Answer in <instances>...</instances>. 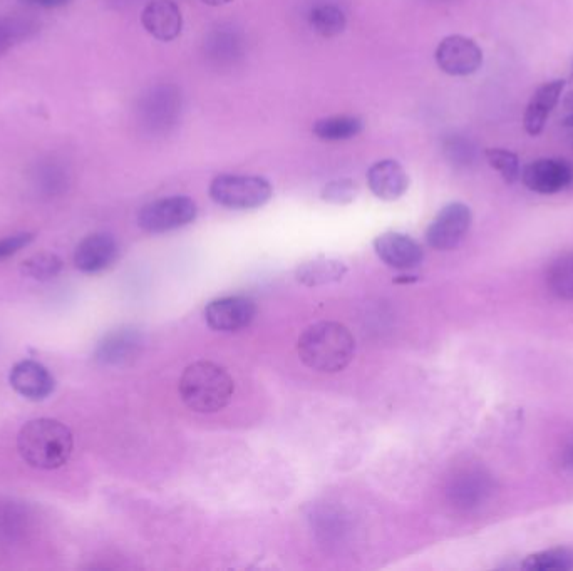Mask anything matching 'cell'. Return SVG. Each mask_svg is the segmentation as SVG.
<instances>
[{
  "instance_id": "1",
  "label": "cell",
  "mask_w": 573,
  "mask_h": 571,
  "mask_svg": "<svg viewBox=\"0 0 573 571\" xmlns=\"http://www.w3.org/2000/svg\"><path fill=\"white\" fill-rule=\"evenodd\" d=\"M300 361L312 371L336 374L351 364L356 352V340L351 330L339 322H319L310 325L300 335Z\"/></svg>"
},
{
  "instance_id": "2",
  "label": "cell",
  "mask_w": 573,
  "mask_h": 571,
  "mask_svg": "<svg viewBox=\"0 0 573 571\" xmlns=\"http://www.w3.org/2000/svg\"><path fill=\"white\" fill-rule=\"evenodd\" d=\"M22 459L36 469H59L68 463L74 449L71 429L57 419L41 417L24 424L17 438Z\"/></svg>"
},
{
  "instance_id": "3",
  "label": "cell",
  "mask_w": 573,
  "mask_h": 571,
  "mask_svg": "<svg viewBox=\"0 0 573 571\" xmlns=\"http://www.w3.org/2000/svg\"><path fill=\"white\" fill-rule=\"evenodd\" d=\"M235 384L223 367L200 361L186 367L180 379V396L191 411L213 414L232 401Z\"/></svg>"
},
{
  "instance_id": "4",
  "label": "cell",
  "mask_w": 573,
  "mask_h": 571,
  "mask_svg": "<svg viewBox=\"0 0 573 571\" xmlns=\"http://www.w3.org/2000/svg\"><path fill=\"white\" fill-rule=\"evenodd\" d=\"M272 195L274 188L260 176L218 175L210 185L212 200L232 210H255L267 205Z\"/></svg>"
},
{
  "instance_id": "5",
  "label": "cell",
  "mask_w": 573,
  "mask_h": 571,
  "mask_svg": "<svg viewBox=\"0 0 573 571\" xmlns=\"http://www.w3.org/2000/svg\"><path fill=\"white\" fill-rule=\"evenodd\" d=\"M197 203L188 196H170L151 201L138 213V225L146 233L173 232L195 222Z\"/></svg>"
},
{
  "instance_id": "6",
  "label": "cell",
  "mask_w": 573,
  "mask_h": 571,
  "mask_svg": "<svg viewBox=\"0 0 573 571\" xmlns=\"http://www.w3.org/2000/svg\"><path fill=\"white\" fill-rule=\"evenodd\" d=\"M471 220L470 206L465 203L455 201L444 206L426 232L429 247L439 252H448L458 247L470 232Z\"/></svg>"
},
{
  "instance_id": "7",
  "label": "cell",
  "mask_w": 573,
  "mask_h": 571,
  "mask_svg": "<svg viewBox=\"0 0 573 571\" xmlns=\"http://www.w3.org/2000/svg\"><path fill=\"white\" fill-rule=\"evenodd\" d=\"M436 62L443 73L450 76H471L483 64V51L473 39L465 36H448L439 42Z\"/></svg>"
},
{
  "instance_id": "8",
  "label": "cell",
  "mask_w": 573,
  "mask_h": 571,
  "mask_svg": "<svg viewBox=\"0 0 573 571\" xmlns=\"http://www.w3.org/2000/svg\"><path fill=\"white\" fill-rule=\"evenodd\" d=\"M520 178L533 193L555 195L573 185V165L567 160L543 158L525 166Z\"/></svg>"
},
{
  "instance_id": "9",
  "label": "cell",
  "mask_w": 573,
  "mask_h": 571,
  "mask_svg": "<svg viewBox=\"0 0 573 571\" xmlns=\"http://www.w3.org/2000/svg\"><path fill=\"white\" fill-rule=\"evenodd\" d=\"M143 349V337L136 329L111 330L99 340L94 350V359L109 367L128 366L138 359Z\"/></svg>"
},
{
  "instance_id": "10",
  "label": "cell",
  "mask_w": 573,
  "mask_h": 571,
  "mask_svg": "<svg viewBox=\"0 0 573 571\" xmlns=\"http://www.w3.org/2000/svg\"><path fill=\"white\" fill-rule=\"evenodd\" d=\"M257 315V307L247 297H225L213 300L205 309V319L213 330L237 332L252 324Z\"/></svg>"
},
{
  "instance_id": "11",
  "label": "cell",
  "mask_w": 573,
  "mask_h": 571,
  "mask_svg": "<svg viewBox=\"0 0 573 571\" xmlns=\"http://www.w3.org/2000/svg\"><path fill=\"white\" fill-rule=\"evenodd\" d=\"M377 257L388 267L411 270L423 262L424 252L416 240L404 233H382L374 240Z\"/></svg>"
},
{
  "instance_id": "12",
  "label": "cell",
  "mask_w": 573,
  "mask_h": 571,
  "mask_svg": "<svg viewBox=\"0 0 573 571\" xmlns=\"http://www.w3.org/2000/svg\"><path fill=\"white\" fill-rule=\"evenodd\" d=\"M12 389L29 401H44L56 389V381L41 362L21 361L12 367L9 376Z\"/></svg>"
},
{
  "instance_id": "13",
  "label": "cell",
  "mask_w": 573,
  "mask_h": 571,
  "mask_svg": "<svg viewBox=\"0 0 573 571\" xmlns=\"http://www.w3.org/2000/svg\"><path fill=\"white\" fill-rule=\"evenodd\" d=\"M118 242L109 233H93L79 243L74 252V265L79 272L99 273L118 260Z\"/></svg>"
},
{
  "instance_id": "14",
  "label": "cell",
  "mask_w": 573,
  "mask_h": 571,
  "mask_svg": "<svg viewBox=\"0 0 573 571\" xmlns=\"http://www.w3.org/2000/svg\"><path fill=\"white\" fill-rule=\"evenodd\" d=\"M180 93L173 86L151 89L141 106L143 123L153 131H168L180 114Z\"/></svg>"
},
{
  "instance_id": "15",
  "label": "cell",
  "mask_w": 573,
  "mask_h": 571,
  "mask_svg": "<svg viewBox=\"0 0 573 571\" xmlns=\"http://www.w3.org/2000/svg\"><path fill=\"white\" fill-rule=\"evenodd\" d=\"M141 24L158 41L170 42L183 31V16L173 0H153L141 12Z\"/></svg>"
},
{
  "instance_id": "16",
  "label": "cell",
  "mask_w": 573,
  "mask_h": 571,
  "mask_svg": "<svg viewBox=\"0 0 573 571\" xmlns=\"http://www.w3.org/2000/svg\"><path fill=\"white\" fill-rule=\"evenodd\" d=\"M367 185L379 200H399L408 191L409 176L398 161H377L367 171Z\"/></svg>"
},
{
  "instance_id": "17",
  "label": "cell",
  "mask_w": 573,
  "mask_h": 571,
  "mask_svg": "<svg viewBox=\"0 0 573 571\" xmlns=\"http://www.w3.org/2000/svg\"><path fill=\"white\" fill-rule=\"evenodd\" d=\"M563 88H565V81L555 79V81L543 84L535 91L530 103H528L527 111H525V118H523L528 134L538 136L542 133L545 123H547L548 114L552 113V109L560 101Z\"/></svg>"
},
{
  "instance_id": "18",
  "label": "cell",
  "mask_w": 573,
  "mask_h": 571,
  "mask_svg": "<svg viewBox=\"0 0 573 571\" xmlns=\"http://www.w3.org/2000/svg\"><path fill=\"white\" fill-rule=\"evenodd\" d=\"M346 273V263L336 258L321 257L302 263L295 270V277L305 287H322V285L339 282Z\"/></svg>"
},
{
  "instance_id": "19",
  "label": "cell",
  "mask_w": 573,
  "mask_h": 571,
  "mask_svg": "<svg viewBox=\"0 0 573 571\" xmlns=\"http://www.w3.org/2000/svg\"><path fill=\"white\" fill-rule=\"evenodd\" d=\"M364 124L356 116H331L314 124L315 136L322 141H347L361 134Z\"/></svg>"
},
{
  "instance_id": "20",
  "label": "cell",
  "mask_w": 573,
  "mask_h": 571,
  "mask_svg": "<svg viewBox=\"0 0 573 571\" xmlns=\"http://www.w3.org/2000/svg\"><path fill=\"white\" fill-rule=\"evenodd\" d=\"M547 285L558 299L573 300V253L560 255L550 263Z\"/></svg>"
},
{
  "instance_id": "21",
  "label": "cell",
  "mask_w": 573,
  "mask_h": 571,
  "mask_svg": "<svg viewBox=\"0 0 573 571\" xmlns=\"http://www.w3.org/2000/svg\"><path fill=\"white\" fill-rule=\"evenodd\" d=\"M528 571H570L573 570V548L560 546L528 555L522 563Z\"/></svg>"
},
{
  "instance_id": "22",
  "label": "cell",
  "mask_w": 573,
  "mask_h": 571,
  "mask_svg": "<svg viewBox=\"0 0 573 571\" xmlns=\"http://www.w3.org/2000/svg\"><path fill=\"white\" fill-rule=\"evenodd\" d=\"M36 31V22L29 21L26 17H0V56L7 54L17 44L27 41Z\"/></svg>"
},
{
  "instance_id": "23",
  "label": "cell",
  "mask_w": 573,
  "mask_h": 571,
  "mask_svg": "<svg viewBox=\"0 0 573 571\" xmlns=\"http://www.w3.org/2000/svg\"><path fill=\"white\" fill-rule=\"evenodd\" d=\"M310 26L319 36L327 39L341 36L347 26L346 14L331 4L315 7L314 11L310 12Z\"/></svg>"
},
{
  "instance_id": "24",
  "label": "cell",
  "mask_w": 573,
  "mask_h": 571,
  "mask_svg": "<svg viewBox=\"0 0 573 571\" xmlns=\"http://www.w3.org/2000/svg\"><path fill=\"white\" fill-rule=\"evenodd\" d=\"M486 479L480 474L466 473L460 478L456 479L453 488H451V496L456 505L463 506V508H471L476 506L480 501L485 498Z\"/></svg>"
},
{
  "instance_id": "25",
  "label": "cell",
  "mask_w": 573,
  "mask_h": 571,
  "mask_svg": "<svg viewBox=\"0 0 573 571\" xmlns=\"http://www.w3.org/2000/svg\"><path fill=\"white\" fill-rule=\"evenodd\" d=\"M62 267L64 263L56 253H37L21 263V273L24 277L32 278L37 282H47V280L56 278L61 273Z\"/></svg>"
},
{
  "instance_id": "26",
  "label": "cell",
  "mask_w": 573,
  "mask_h": 571,
  "mask_svg": "<svg viewBox=\"0 0 573 571\" xmlns=\"http://www.w3.org/2000/svg\"><path fill=\"white\" fill-rule=\"evenodd\" d=\"M485 156L491 168L500 173L505 183L513 185V183H517L520 180L522 168H520V160H518V156L515 153L501 150V148H488L485 151Z\"/></svg>"
},
{
  "instance_id": "27",
  "label": "cell",
  "mask_w": 573,
  "mask_h": 571,
  "mask_svg": "<svg viewBox=\"0 0 573 571\" xmlns=\"http://www.w3.org/2000/svg\"><path fill=\"white\" fill-rule=\"evenodd\" d=\"M357 193H359V188H357L356 181L341 178V180L327 183L321 196L322 200L332 203V205H349L356 200Z\"/></svg>"
},
{
  "instance_id": "28",
  "label": "cell",
  "mask_w": 573,
  "mask_h": 571,
  "mask_svg": "<svg viewBox=\"0 0 573 571\" xmlns=\"http://www.w3.org/2000/svg\"><path fill=\"white\" fill-rule=\"evenodd\" d=\"M210 46V56L220 61H232L240 51V41L233 32L218 31L210 37L208 41Z\"/></svg>"
},
{
  "instance_id": "29",
  "label": "cell",
  "mask_w": 573,
  "mask_h": 571,
  "mask_svg": "<svg viewBox=\"0 0 573 571\" xmlns=\"http://www.w3.org/2000/svg\"><path fill=\"white\" fill-rule=\"evenodd\" d=\"M34 238H36L34 233L27 232L16 233V235H11V237L2 238L0 240V260L12 257V255H16L24 248L29 247L34 242Z\"/></svg>"
},
{
  "instance_id": "30",
  "label": "cell",
  "mask_w": 573,
  "mask_h": 571,
  "mask_svg": "<svg viewBox=\"0 0 573 571\" xmlns=\"http://www.w3.org/2000/svg\"><path fill=\"white\" fill-rule=\"evenodd\" d=\"M446 155L450 156L451 160L456 161V163H466V161L471 160L473 150L465 139L451 138L446 141Z\"/></svg>"
},
{
  "instance_id": "31",
  "label": "cell",
  "mask_w": 573,
  "mask_h": 571,
  "mask_svg": "<svg viewBox=\"0 0 573 571\" xmlns=\"http://www.w3.org/2000/svg\"><path fill=\"white\" fill-rule=\"evenodd\" d=\"M24 6L39 7V9H59L68 6L71 0H21Z\"/></svg>"
},
{
  "instance_id": "32",
  "label": "cell",
  "mask_w": 573,
  "mask_h": 571,
  "mask_svg": "<svg viewBox=\"0 0 573 571\" xmlns=\"http://www.w3.org/2000/svg\"><path fill=\"white\" fill-rule=\"evenodd\" d=\"M563 466L573 473V441L563 451Z\"/></svg>"
},
{
  "instance_id": "33",
  "label": "cell",
  "mask_w": 573,
  "mask_h": 571,
  "mask_svg": "<svg viewBox=\"0 0 573 571\" xmlns=\"http://www.w3.org/2000/svg\"><path fill=\"white\" fill-rule=\"evenodd\" d=\"M563 108L573 113V88L565 94V98H563Z\"/></svg>"
},
{
  "instance_id": "34",
  "label": "cell",
  "mask_w": 573,
  "mask_h": 571,
  "mask_svg": "<svg viewBox=\"0 0 573 571\" xmlns=\"http://www.w3.org/2000/svg\"><path fill=\"white\" fill-rule=\"evenodd\" d=\"M202 2L210 7H220L225 6V4H230L232 0H202Z\"/></svg>"
},
{
  "instance_id": "35",
  "label": "cell",
  "mask_w": 573,
  "mask_h": 571,
  "mask_svg": "<svg viewBox=\"0 0 573 571\" xmlns=\"http://www.w3.org/2000/svg\"><path fill=\"white\" fill-rule=\"evenodd\" d=\"M414 280H418V278H416V277H401V278H396V280H394V282H396V283H409V282H414Z\"/></svg>"
},
{
  "instance_id": "36",
  "label": "cell",
  "mask_w": 573,
  "mask_h": 571,
  "mask_svg": "<svg viewBox=\"0 0 573 571\" xmlns=\"http://www.w3.org/2000/svg\"><path fill=\"white\" fill-rule=\"evenodd\" d=\"M565 126H567V128L573 129V116H570V118L565 119Z\"/></svg>"
}]
</instances>
